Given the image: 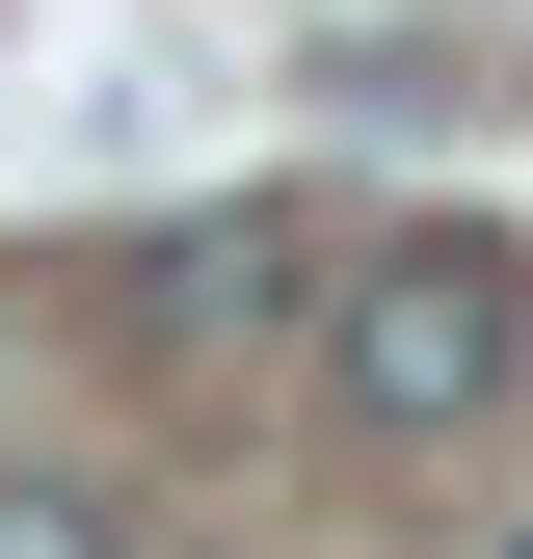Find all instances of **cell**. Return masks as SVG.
Instances as JSON below:
<instances>
[{"label":"cell","mask_w":533,"mask_h":559,"mask_svg":"<svg viewBox=\"0 0 533 559\" xmlns=\"http://www.w3.org/2000/svg\"><path fill=\"white\" fill-rule=\"evenodd\" d=\"M507 240H374L347 266V320H320V400H347V427L374 453H453V427H481V400H507Z\"/></svg>","instance_id":"6da1fadb"},{"label":"cell","mask_w":533,"mask_h":559,"mask_svg":"<svg viewBox=\"0 0 533 559\" xmlns=\"http://www.w3.org/2000/svg\"><path fill=\"white\" fill-rule=\"evenodd\" d=\"M266 294H294V214H214V240H133V320H266Z\"/></svg>","instance_id":"7a4b0ae2"},{"label":"cell","mask_w":533,"mask_h":559,"mask_svg":"<svg viewBox=\"0 0 533 559\" xmlns=\"http://www.w3.org/2000/svg\"><path fill=\"white\" fill-rule=\"evenodd\" d=\"M0 559H133V533L81 507V479H0Z\"/></svg>","instance_id":"3957f363"},{"label":"cell","mask_w":533,"mask_h":559,"mask_svg":"<svg viewBox=\"0 0 533 559\" xmlns=\"http://www.w3.org/2000/svg\"><path fill=\"white\" fill-rule=\"evenodd\" d=\"M507 559H533V533H507Z\"/></svg>","instance_id":"277c9868"}]
</instances>
